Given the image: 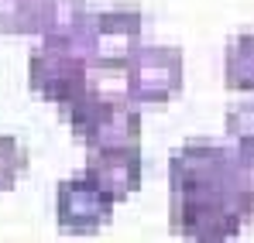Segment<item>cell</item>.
Here are the masks:
<instances>
[{
	"label": "cell",
	"mask_w": 254,
	"mask_h": 243,
	"mask_svg": "<svg viewBox=\"0 0 254 243\" xmlns=\"http://www.w3.org/2000/svg\"><path fill=\"white\" fill-rule=\"evenodd\" d=\"M251 219L237 189L169 192V226L189 243H227Z\"/></svg>",
	"instance_id": "6da1fadb"
},
{
	"label": "cell",
	"mask_w": 254,
	"mask_h": 243,
	"mask_svg": "<svg viewBox=\"0 0 254 243\" xmlns=\"http://www.w3.org/2000/svg\"><path fill=\"white\" fill-rule=\"evenodd\" d=\"M86 28H89V0H45L42 3V41L65 45L86 55Z\"/></svg>",
	"instance_id": "9c48e42d"
},
{
	"label": "cell",
	"mask_w": 254,
	"mask_h": 243,
	"mask_svg": "<svg viewBox=\"0 0 254 243\" xmlns=\"http://www.w3.org/2000/svg\"><path fill=\"white\" fill-rule=\"evenodd\" d=\"M234 147L220 141H186L169 158V192H203V189H230Z\"/></svg>",
	"instance_id": "8992f818"
},
{
	"label": "cell",
	"mask_w": 254,
	"mask_h": 243,
	"mask_svg": "<svg viewBox=\"0 0 254 243\" xmlns=\"http://www.w3.org/2000/svg\"><path fill=\"white\" fill-rule=\"evenodd\" d=\"M28 168V151L17 137L0 134V192L14 189V182L21 178V171Z\"/></svg>",
	"instance_id": "4fadbf2b"
},
{
	"label": "cell",
	"mask_w": 254,
	"mask_h": 243,
	"mask_svg": "<svg viewBox=\"0 0 254 243\" xmlns=\"http://www.w3.org/2000/svg\"><path fill=\"white\" fill-rule=\"evenodd\" d=\"M141 147H89L86 154V175L110 192L114 199H127L141 189Z\"/></svg>",
	"instance_id": "ba28073f"
},
{
	"label": "cell",
	"mask_w": 254,
	"mask_h": 243,
	"mask_svg": "<svg viewBox=\"0 0 254 243\" xmlns=\"http://www.w3.org/2000/svg\"><path fill=\"white\" fill-rule=\"evenodd\" d=\"M223 127H227L230 141H254V96L230 103L227 117H223Z\"/></svg>",
	"instance_id": "5bb4252c"
},
{
	"label": "cell",
	"mask_w": 254,
	"mask_h": 243,
	"mask_svg": "<svg viewBox=\"0 0 254 243\" xmlns=\"http://www.w3.org/2000/svg\"><path fill=\"white\" fill-rule=\"evenodd\" d=\"M28 86L42 99L65 106L89 89V58L76 48L42 41L28 55Z\"/></svg>",
	"instance_id": "5b68a950"
},
{
	"label": "cell",
	"mask_w": 254,
	"mask_h": 243,
	"mask_svg": "<svg viewBox=\"0 0 254 243\" xmlns=\"http://www.w3.org/2000/svg\"><path fill=\"white\" fill-rule=\"evenodd\" d=\"M114 195L103 192L89 175H72L62 178L55 189V216L59 226L69 233H93L114 219Z\"/></svg>",
	"instance_id": "52a82bcc"
},
{
	"label": "cell",
	"mask_w": 254,
	"mask_h": 243,
	"mask_svg": "<svg viewBox=\"0 0 254 243\" xmlns=\"http://www.w3.org/2000/svg\"><path fill=\"white\" fill-rule=\"evenodd\" d=\"M141 28H144V14L137 3H110L89 10V28H86L89 65H100L107 72L124 69V62L141 48Z\"/></svg>",
	"instance_id": "3957f363"
},
{
	"label": "cell",
	"mask_w": 254,
	"mask_h": 243,
	"mask_svg": "<svg viewBox=\"0 0 254 243\" xmlns=\"http://www.w3.org/2000/svg\"><path fill=\"white\" fill-rule=\"evenodd\" d=\"M223 82L234 93H254V31H241L223 48Z\"/></svg>",
	"instance_id": "30bf717a"
},
{
	"label": "cell",
	"mask_w": 254,
	"mask_h": 243,
	"mask_svg": "<svg viewBox=\"0 0 254 243\" xmlns=\"http://www.w3.org/2000/svg\"><path fill=\"white\" fill-rule=\"evenodd\" d=\"M230 178H234V189H237L241 202L248 205V212L254 216V141H237Z\"/></svg>",
	"instance_id": "7c38bea8"
},
{
	"label": "cell",
	"mask_w": 254,
	"mask_h": 243,
	"mask_svg": "<svg viewBox=\"0 0 254 243\" xmlns=\"http://www.w3.org/2000/svg\"><path fill=\"white\" fill-rule=\"evenodd\" d=\"M124 89L134 103H169L186 82V55L179 45H144L124 62Z\"/></svg>",
	"instance_id": "277c9868"
},
{
	"label": "cell",
	"mask_w": 254,
	"mask_h": 243,
	"mask_svg": "<svg viewBox=\"0 0 254 243\" xmlns=\"http://www.w3.org/2000/svg\"><path fill=\"white\" fill-rule=\"evenodd\" d=\"M45 0H0V31L3 35H38Z\"/></svg>",
	"instance_id": "8fae6325"
},
{
	"label": "cell",
	"mask_w": 254,
	"mask_h": 243,
	"mask_svg": "<svg viewBox=\"0 0 254 243\" xmlns=\"http://www.w3.org/2000/svg\"><path fill=\"white\" fill-rule=\"evenodd\" d=\"M59 110L69 130L86 141V147H134L141 141V113L137 103L127 96H114L89 86Z\"/></svg>",
	"instance_id": "7a4b0ae2"
}]
</instances>
